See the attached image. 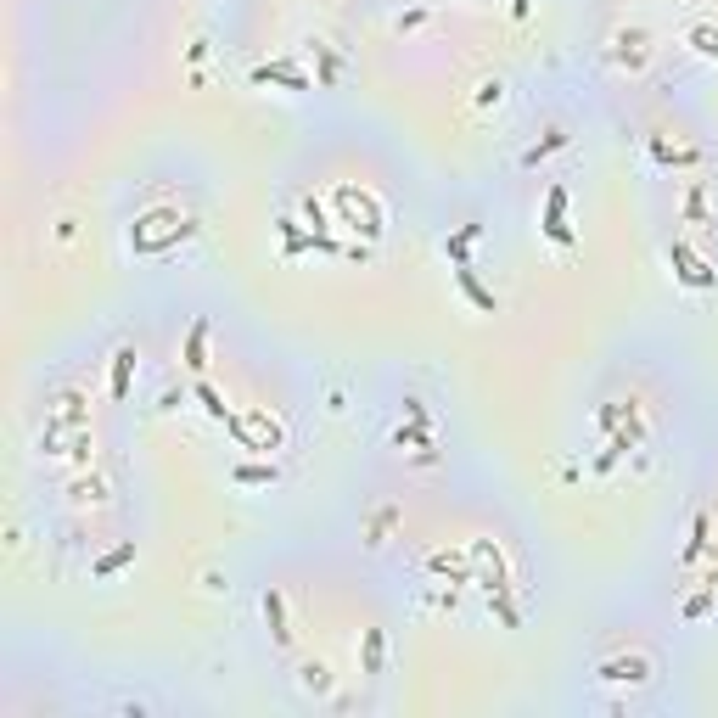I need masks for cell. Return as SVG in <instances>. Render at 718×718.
Instances as JSON below:
<instances>
[{
  "label": "cell",
  "mask_w": 718,
  "mask_h": 718,
  "mask_svg": "<svg viewBox=\"0 0 718 718\" xmlns=\"http://www.w3.org/2000/svg\"><path fill=\"white\" fill-rule=\"evenodd\" d=\"M673 258H679V264H685V270H679V275H685V281H690V286H713V270H707V264H696V258H690V253H685V247H673Z\"/></svg>",
  "instance_id": "cell-1"
},
{
  "label": "cell",
  "mask_w": 718,
  "mask_h": 718,
  "mask_svg": "<svg viewBox=\"0 0 718 718\" xmlns=\"http://www.w3.org/2000/svg\"><path fill=\"white\" fill-rule=\"evenodd\" d=\"M601 679H645V662H606Z\"/></svg>",
  "instance_id": "cell-2"
},
{
  "label": "cell",
  "mask_w": 718,
  "mask_h": 718,
  "mask_svg": "<svg viewBox=\"0 0 718 718\" xmlns=\"http://www.w3.org/2000/svg\"><path fill=\"white\" fill-rule=\"evenodd\" d=\"M129 359H135V354H129V348H124V354H118V371H112V388H118V393H124V388H129Z\"/></svg>",
  "instance_id": "cell-3"
},
{
  "label": "cell",
  "mask_w": 718,
  "mask_h": 718,
  "mask_svg": "<svg viewBox=\"0 0 718 718\" xmlns=\"http://www.w3.org/2000/svg\"><path fill=\"white\" fill-rule=\"evenodd\" d=\"M185 365H202V325L191 331V348H185Z\"/></svg>",
  "instance_id": "cell-4"
},
{
  "label": "cell",
  "mask_w": 718,
  "mask_h": 718,
  "mask_svg": "<svg viewBox=\"0 0 718 718\" xmlns=\"http://www.w3.org/2000/svg\"><path fill=\"white\" fill-rule=\"evenodd\" d=\"M690 40H696V45H702V51H718V40H713V34H707V28H696V34H690Z\"/></svg>",
  "instance_id": "cell-5"
}]
</instances>
